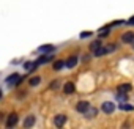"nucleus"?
Here are the masks:
<instances>
[{
	"label": "nucleus",
	"instance_id": "8",
	"mask_svg": "<svg viewBox=\"0 0 134 129\" xmlns=\"http://www.w3.org/2000/svg\"><path fill=\"white\" fill-rule=\"evenodd\" d=\"M132 90V85L131 84H120L118 87H117V93H129Z\"/></svg>",
	"mask_w": 134,
	"mask_h": 129
},
{
	"label": "nucleus",
	"instance_id": "19",
	"mask_svg": "<svg viewBox=\"0 0 134 129\" xmlns=\"http://www.w3.org/2000/svg\"><path fill=\"white\" fill-rule=\"evenodd\" d=\"M92 36V32H84V33H81V38H90Z\"/></svg>",
	"mask_w": 134,
	"mask_h": 129
},
{
	"label": "nucleus",
	"instance_id": "1",
	"mask_svg": "<svg viewBox=\"0 0 134 129\" xmlns=\"http://www.w3.org/2000/svg\"><path fill=\"white\" fill-rule=\"evenodd\" d=\"M115 49H117V46H115V44H110V46H106V47H104V46H101V47H98L93 54H95L96 57H101V55H106V54H109V52H114Z\"/></svg>",
	"mask_w": 134,
	"mask_h": 129
},
{
	"label": "nucleus",
	"instance_id": "15",
	"mask_svg": "<svg viewBox=\"0 0 134 129\" xmlns=\"http://www.w3.org/2000/svg\"><path fill=\"white\" fill-rule=\"evenodd\" d=\"M63 66H65V60H58V61L54 63V69H55V71H60Z\"/></svg>",
	"mask_w": 134,
	"mask_h": 129
},
{
	"label": "nucleus",
	"instance_id": "21",
	"mask_svg": "<svg viewBox=\"0 0 134 129\" xmlns=\"http://www.w3.org/2000/svg\"><path fill=\"white\" fill-rule=\"evenodd\" d=\"M128 24H129V25H134V16H132V17L128 21Z\"/></svg>",
	"mask_w": 134,
	"mask_h": 129
},
{
	"label": "nucleus",
	"instance_id": "17",
	"mask_svg": "<svg viewBox=\"0 0 134 129\" xmlns=\"http://www.w3.org/2000/svg\"><path fill=\"white\" fill-rule=\"evenodd\" d=\"M85 115H87V118H93V116L96 115V110H95V109H92V110L88 109V110L85 112Z\"/></svg>",
	"mask_w": 134,
	"mask_h": 129
},
{
	"label": "nucleus",
	"instance_id": "18",
	"mask_svg": "<svg viewBox=\"0 0 134 129\" xmlns=\"http://www.w3.org/2000/svg\"><path fill=\"white\" fill-rule=\"evenodd\" d=\"M32 66H33V63H30V61L24 63V69H25V71H32Z\"/></svg>",
	"mask_w": 134,
	"mask_h": 129
},
{
	"label": "nucleus",
	"instance_id": "6",
	"mask_svg": "<svg viewBox=\"0 0 134 129\" xmlns=\"http://www.w3.org/2000/svg\"><path fill=\"white\" fill-rule=\"evenodd\" d=\"M77 61H79V60H77V55H71L70 58L65 60V66L70 68V69H73L74 66H77Z\"/></svg>",
	"mask_w": 134,
	"mask_h": 129
},
{
	"label": "nucleus",
	"instance_id": "10",
	"mask_svg": "<svg viewBox=\"0 0 134 129\" xmlns=\"http://www.w3.org/2000/svg\"><path fill=\"white\" fill-rule=\"evenodd\" d=\"M74 90H76V87H74V84H73V82H66V84L63 85V93H66V95L74 93Z\"/></svg>",
	"mask_w": 134,
	"mask_h": 129
},
{
	"label": "nucleus",
	"instance_id": "9",
	"mask_svg": "<svg viewBox=\"0 0 134 129\" xmlns=\"http://www.w3.org/2000/svg\"><path fill=\"white\" fill-rule=\"evenodd\" d=\"M132 39H134V33H132V32H125V33L121 35V41H123L125 44H131Z\"/></svg>",
	"mask_w": 134,
	"mask_h": 129
},
{
	"label": "nucleus",
	"instance_id": "3",
	"mask_svg": "<svg viewBox=\"0 0 134 129\" xmlns=\"http://www.w3.org/2000/svg\"><path fill=\"white\" fill-rule=\"evenodd\" d=\"M18 121H19V116H18V113H10L8 116H7V127H14L16 124H18Z\"/></svg>",
	"mask_w": 134,
	"mask_h": 129
},
{
	"label": "nucleus",
	"instance_id": "14",
	"mask_svg": "<svg viewBox=\"0 0 134 129\" xmlns=\"http://www.w3.org/2000/svg\"><path fill=\"white\" fill-rule=\"evenodd\" d=\"M101 46H103V43H101L99 39H96V41H93V43L90 44V50H92V52H95V50H96L98 47H101Z\"/></svg>",
	"mask_w": 134,
	"mask_h": 129
},
{
	"label": "nucleus",
	"instance_id": "13",
	"mask_svg": "<svg viewBox=\"0 0 134 129\" xmlns=\"http://www.w3.org/2000/svg\"><path fill=\"white\" fill-rule=\"evenodd\" d=\"M40 82H41V77H40V76H33V77L29 80L30 87H36V85H40Z\"/></svg>",
	"mask_w": 134,
	"mask_h": 129
},
{
	"label": "nucleus",
	"instance_id": "12",
	"mask_svg": "<svg viewBox=\"0 0 134 129\" xmlns=\"http://www.w3.org/2000/svg\"><path fill=\"white\" fill-rule=\"evenodd\" d=\"M19 79H21V77H19V74H16V73H14V74H11V76L7 79V82L11 85V84H16V82H19Z\"/></svg>",
	"mask_w": 134,
	"mask_h": 129
},
{
	"label": "nucleus",
	"instance_id": "23",
	"mask_svg": "<svg viewBox=\"0 0 134 129\" xmlns=\"http://www.w3.org/2000/svg\"><path fill=\"white\" fill-rule=\"evenodd\" d=\"M131 46H132V49H134V39H132V43H131Z\"/></svg>",
	"mask_w": 134,
	"mask_h": 129
},
{
	"label": "nucleus",
	"instance_id": "5",
	"mask_svg": "<svg viewBox=\"0 0 134 129\" xmlns=\"http://www.w3.org/2000/svg\"><path fill=\"white\" fill-rule=\"evenodd\" d=\"M66 120H68V116H66V115L58 113V115H55V118H54V124H55L57 127H62V126H65Z\"/></svg>",
	"mask_w": 134,
	"mask_h": 129
},
{
	"label": "nucleus",
	"instance_id": "4",
	"mask_svg": "<svg viewBox=\"0 0 134 129\" xmlns=\"http://www.w3.org/2000/svg\"><path fill=\"white\" fill-rule=\"evenodd\" d=\"M74 109H76V112H79V113H85V112L90 109V102H87V101H79Z\"/></svg>",
	"mask_w": 134,
	"mask_h": 129
},
{
	"label": "nucleus",
	"instance_id": "7",
	"mask_svg": "<svg viewBox=\"0 0 134 129\" xmlns=\"http://www.w3.org/2000/svg\"><path fill=\"white\" fill-rule=\"evenodd\" d=\"M54 50H55V47H54L52 44H43V46L38 47V52L43 54V55H44V54H52Z\"/></svg>",
	"mask_w": 134,
	"mask_h": 129
},
{
	"label": "nucleus",
	"instance_id": "11",
	"mask_svg": "<svg viewBox=\"0 0 134 129\" xmlns=\"http://www.w3.org/2000/svg\"><path fill=\"white\" fill-rule=\"evenodd\" d=\"M35 124V116L33 115H29L25 120H24V127H32Z\"/></svg>",
	"mask_w": 134,
	"mask_h": 129
},
{
	"label": "nucleus",
	"instance_id": "2",
	"mask_svg": "<svg viewBox=\"0 0 134 129\" xmlns=\"http://www.w3.org/2000/svg\"><path fill=\"white\" fill-rule=\"evenodd\" d=\"M101 110H103L104 113L110 115V113H114V112H115V104H114V102H110V101H106V102H103V104H101Z\"/></svg>",
	"mask_w": 134,
	"mask_h": 129
},
{
	"label": "nucleus",
	"instance_id": "22",
	"mask_svg": "<svg viewBox=\"0 0 134 129\" xmlns=\"http://www.w3.org/2000/svg\"><path fill=\"white\" fill-rule=\"evenodd\" d=\"M3 118H5V115H3V113H0V121H2Z\"/></svg>",
	"mask_w": 134,
	"mask_h": 129
},
{
	"label": "nucleus",
	"instance_id": "16",
	"mask_svg": "<svg viewBox=\"0 0 134 129\" xmlns=\"http://www.w3.org/2000/svg\"><path fill=\"white\" fill-rule=\"evenodd\" d=\"M120 109H121V110H128V112L134 110V107H132V105H129V104H121V105H120Z\"/></svg>",
	"mask_w": 134,
	"mask_h": 129
},
{
	"label": "nucleus",
	"instance_id": "20",
	"mask_svg": "<svg viewBox=\"0 0 134 129\" xmlns=\"http://www.w3.org/2000/svg\"><path fill=\"white\" fill-rule=\"evenodd\" d=\"M57 87H58V80H55V82H52V84L49 85V88H52V90H55Z\"/></svg>",
	"mask_w": 134,
	"mask_h": 129
}]
</instances>
